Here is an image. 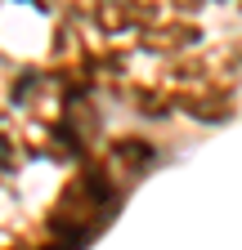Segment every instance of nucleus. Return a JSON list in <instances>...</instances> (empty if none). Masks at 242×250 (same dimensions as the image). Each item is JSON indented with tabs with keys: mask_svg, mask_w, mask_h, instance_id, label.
Instances as JSON below:
<instances>
[{
	"mask_svg": "<svg viewBox=\"0 0 242 250\" xmlns=\"http://www.w3.org/2000/svg\"><path fill=\"white\" fill-rule=\"evenodd\" d=\"M121 197H126V183H121L99 156L85 161L81 170H72V179H63L54 206L45 210V228H49L54 246H63V250L85 246L112 219Z\"/></svg>",
	"mask_w": 242,
	"mask_h": 250,
	"instance_id": "1",
	"label": "nucleus"
},
{
	"mask_svg": "<svg viewBox=\"0 0 242 250\" xmlns=\"http://www.w3.org/2000/svg\"><path fill=\"white\" fill-rule=\"evenodd\" d=\"M206 41V31L197 18H184V14H157L148 27L135 31V49L144 54H153V58H179V54H189Z\"/></svg>",
	"mask_w": 242,
	"mask_h": 250,
	"instance_id": "2",
	"label": "nucleus"
},
{
	"mask_svg": "<svg viewBox=\"0 0 242 250\" xmlns=\"http://www.w3.org/2000/svg\"><path fill=\"white\" fill-rule=\"evenodd\" d=\"M85 14L103 41H121V36H135L139 27H148L162 14V5L157 0H90Z\"/></svg>",
	"mask_w": 242,
	"mask_h": 250,
	"instance_id": "3",
	"label": "nucleus"
},
{
	"mask_svg": "<svg viewBox=\"0 0 242 250\" xmlns=\"http://www.w3.org/2000/svg\"><path fill=\"white\" fill-rule=\"evenodd\" d=\"M170 94H175V112H184L202 125H224L238 116L233 85H189V89H170Z\"/></svg>",
	"mask_w": 242,
	"mask_h": 250,
	"instance_id": "4",
	"label": "nucleus"
},
{
	"mask_svg": "<svg viewBox=\"0 0 242 250\" xmlns=\"http://www.w3.org/2000/svg\"><path fill=\"white\" fill-rule=\"evenodd\" d=\"M99 161H103L121 183H139L148 170L157 166V147H153V139H144V134H121V139H112V143L103 147Z\"/></svg>",
	"mask_w": 242,
	"mask_h": 250,
	"instance_id": "5",
	"label": "nucleus"
},
{
	"mask_svg": "<svg viewBox=\"0 0 242 250\" xmlns=\"http://www.w3.org/2000/svg\"><path fill=\"white\" fill-rule=\"evenodd\" d=\"M126 99H130V107L139 112V116H175V94L162 85V81H135L130 89H126Z\"/></svg>",
	"mask_w": 242,
	"mask_h": 250,
	"instance_id": "6",
	"label": "nucleus"
},
{
	"mask_svg": "<svg viewBox=\"0 0 242 250\" xmlns=\"http://www.w3.org/2000/svg\"><path fill=\"white\" fill-rule=\"evenodd\" d=\"M166 5H170V14H184V18H197L206 5H211V0H166Z\"/></svg>",
	"mask_w": 242,
	"mask_h": 250,
	"instance_id": "7",
	"label": "nucleus"
},
{
	"mask_svg": "<svg viewBox=\"0 0 242 250\" xmlns=\"http://www.w3.org/2000/svg\"><path fill=\"white\" fill-rule=\"evenodd\" d=\"M23 5H36V9H54L58 0H23Z\"/></svg>",
	"mask_w": 242,
	"mask_h": 250,
	"instance_id": "8",
	"label": "nucleus"
},
{
	"mask_svg": "<svg viewBox=\"0 0 242 250\" xmlns=\"http://www.w3.org/2000/svg\"><path fill=\"white\" fill-rule=\"evenodd\" d=\"M211 5H238V0H211Z\"/></svg>",
	"mask_w": 242,
	"mask_h": 250,
	"instance_id": "9",
	"label": "nucleus"
},
{
	"mask_svg": "<svg viewBox=\"0 0 242 250\" xmlns=\"http://www.w3.org/2000/svg\"><path fill=\"white\" fill-rule=\"evenodd\" d=\"M238 9H242V0H238Z\"/></svg>",
	"mask_w": 242,
	"mask_h": 250,
	"instance_id": "10",
	"label": "nucleus"
}]
</instances>
